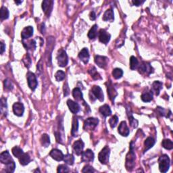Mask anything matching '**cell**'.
<instances>
[{"label": "cell", "instance_id": "ffe728a7", "mask_svg": "<svg viewBox=\"0 0 173 173\" xmlns=\"http://www.w3.org/2000/svg\"><path fill=\"white\" fill-rule=\"evenodd\" d=\"M162 86H163V84H162V83L160 82V81H154L152 83V85H151V92L155 94L156 96L159 95L160 92V91L162 89Z\"/></svg>", "mask_w": 173, "mask_h": 173}, {"label": "cell", "instance_id": "db71d44e", "mask_svg": "<svg viewBox=\"0 0 173 173\" xmlns=\"http://www.w3.org/2000/svg\"><path fill=\"white\" fill-rule=\"evenodd\" d=\"M89 18H90V20H95V18H96V15H95V13L94 11L91 12L90 14H89Z\"/></svg>", "mask_w": 173, "mask_h": 173}, {"label": "cell", "instance_id": "f6af8a7d", "mask_svg": "<svg viewBox=\"0 0 173 173\" xmlns=\"http://www.w3.org/2000/svg\"><path fill=\"white\" fill-rule=\"evenodd\" d=\"M55 78L57 81H62L65 78V73L62 70H58L55 74Z\"/></svg>", "mask_w": 173, "mask_h": 173}, {"label": "cell", "instance_id": "c3c4849f", "mask_svg": "<svg viewBox=\"0 0 173 173\" xmlns=\"http://www.w3.org/2000/svg\"><path fill=\"white\" fill-rule=\"evenodd\" d=\"M22 61L25 63L26 67L30 68L31 65V59L29 56V55H28V54L26 55V56L24 57V58H23Z\"/></svg>", "mask_w": 173, "mask_h": 173}, {"label": "cell", "instance_id": "60d3db41", "mask_svg": "<svg viewBox=\"0 0 173 173\" xmlns=\"http://www.w3.org/2000/svg\"><path fill=\"white\" fill-rule=\"evenodd\" d=\"M128 120H129V123L130 126L133 128H137L138 126V121L136 119H134V117L133 116L132 114L130 112H128Z\"/></svg>", "mask_w": 173, "mask_h": 173}, {"label": "cell", "instance_id": "2e32d148", "mask_svg": "<svg viewBox=\"0 0 173 173\" xmlns=\"http://www.w3.org/2000/svg\"><path fill=\"white\" fill-rule=\"evenodd\" d=\"M107 95L109 96L110 99L112 102H114V99L117 96L118 93L110 81H109L108 85L107 86Z\"/></svg>", "mask_w": 173, "mask_h": 173}, {"label": "cell", "instance_id": "f35d334b", "mask_svg": "<svg viewBox=\"0 0 173 173\" xmlns=\"http://www.w3.org/2000/svg\"><path fill=\"white\" fill-rule=\"evenodd\" d=\"M12 152L13 154V155H14L16 158H19L20 157L22 156L23 154H24L22 149L18 146H15L12 148Z\"/></svg>", "mask_w": 173, "mask_h": 173}, {"label": "cell", "instance_id": "e0dca14e", "mask_svg": "<svg viewBox=\"0 0 173 173\" xmlns=\"http://www.w3.org/2000/svg\"><path fill=\"white\" fill-rule=\"evenodd\" d=\"M49 156H50L52 159L55 160L56 161H62L64 160V154L62 152V151H60V149H53L49 153Z\"/></svg>", "mask_w": 173, "mask_h": 173}, {"label": "cell", "instance_id": "ab89813d", "mask_svg": "<svg viewBox=\"0 0 173 173\" xmlns=\"http://www.w3.org/2000/svg\"><path fill=\"white\" fill-rule=\"evenodd\" d=\"M1 112L2 114H4L5 116H7V106L6 99L1 98Z\"/></svg>", "mask_w": 173, "mask_h": 173}, {"label": "cell", "instance_id": "4dcf8cb0", "mask_svg": "<svg viewBox=\"0 0 173 173\" xmlns=\"http://www.w3.org/2000/svg\"><path fill=\"white\" fill-rule=\"evenodd\" d=\"M40 141L42 146L45 147V148H48L50 144V139L48 135L43 134L40 139Z\"/></svg>", "mask_w": 173, "mask_h": 173}, {"label": "cell", "instance_id": "52a82bcc", "mask_svg": "<svg viewBox=\"0 0 173 173\" xmlns=\"http://www.w3.org/2000/svg\"><path fill=\"white\" fill-rule=\"evenodd\" d=\"M27 82L29 88L32 91L35 90L38 85L37 80V77L35 75L34 73L31 72H28L27 74Z\"/></svg>", "mask_w": 173, "mask_h": 173}, {"label": "cell", "instance_id": "cb8c5ba5", "mask_svg": "<svg viewBox=\"0 0 173 173\" xmlns=\"http://www.w3.org/2000/svg\"><path fill=\"white\" fill-rule=\"evenodd\" d=\"M114 20V14L113 10H112V9H107L104 14L103 20L109 21V22H112Z\"/></svg>", "mask_w": 173, "mask_h": 173}, {"label": "cell", "instance_id": "bcb514c9", "mask_svg": "<svg viewBox=\"0 0 173 173\" xmlns=\"http://www.w3.org/2000/svg\"><path fill=\"white\" fill-rule=\"evenodd\" d=\"M118 122H119V118H118L116 115H114V116L109 120L110 125L112 128H114L116 127Z\"/></svg>", "mask_w": 173, "mask_h": 173}, {"label": "cell", "instance_id": "f1b7e54d", "mask_svg": "<svg viewBox=\"0 0 173 173\" xmlns=\"http://www.w3.org/2000/svg\"><path fill=\"white\" fill-rule=\"evenodd\" d=\"M78 129V121L77 118L73 117L72 125V130L71 133L73 137H77Z\"/></svg>", "mask_w": 173, "mask_h": 173}, {"label": "cell", "instance_id": "83f0119b", "mask_svg": "<svg viewBox=\"0 0 173 173\" xmlns=\"http://www.w3.org/2000/svg\"><path fill=\"white\" fill-rule=\"evenodd\" d=\"M18 160H19L20 164L22 165V166H26V165L29 164V162H31V158L29 155H28V154L27 153L23 154L22 155L18 158Z\"/></svg>", "mask_w": 173, "mask_h": 173}, {"label": "cell", "instance_id": "9f6ffc18", "mask_svg": "<svg viewBox=\"0 0 173 173\" xmlns=\"http://www.w3.org/2000/svg\"><path fill=\"white\" fill-rule=\"evenodd\" d=\"M22 2V1H15V3L17 4H20Z\"/></svg>", "mask_w": 173, "mask_h": 173}, {"label": "cell", "instance_id": "7dc6e473", "mask_svg": "<svg viewBox=\"0 0 173 173\" xmlns=\"http://www.w3.org/2000/svg\"><path fill=\"white\" fill-rule=\"evenodd\" d=\"M57 172H70V170L69 169V167L64 164H61L59 165L58 167H57Z\"/></svg>", "mask_w": 173, "mask_h": 173}, {"label": "cell", "instance_id": "603a6c76", "mask_svg": "<svg viewBox=\"0 0 173 173\" xmlns=\"http://www.w3.org/2000/svg\"><path fill=\"white\" fill-rule=\"evenodd\" d=\"M95 62L101 69H105L107 66V57L101 56H95Z\"/></svg>", "mask_w": 173, "mask_h": 173}, {"label": "cell", "instance_id": "8992f818", "mask_svg": "<svg viewBox=\"0 0 173 173\" xmlns=\"http://www.w3.org/2000/svg\"><path fill=\"white\" fill-rule=\"evenodd\" d=\"M99 120L95 118H89L84 122L83 128L85 130H92L98 126Z\"/></svg>", "mask_w": 173, "mask_h": 173}, {"label": "cell", "instance_id": "d6a6232c", "mask_svg": "<svg viewBox=\"0 0 173 173\" xmlns=\"http://www.w3.org/2000/svg\"><path fill=\"white\" fill-rule=\"evenodd\" d=\"M141 100L144 102H149L153 100V93L151 92H144L141 96Z\"/></svg>", "mask_w": 173, "mask_h": 173}, {"label": "cell", "instance_id": "ee69618b", "mask_svg": "<svg viewBox=\"0 0 173 173\" xmlns=\"http://www.w3.org/2000/svg\"><path fill=\"white\" fill-rule=\"evenodd\" d=\"M16 169V164L14 161H12L10 163L6 164V172H14V170Z\"/></svg>", "mask_w": 173, "mask_h": 173}, {"label": "cell", "instance_id": "6f0895ef", "mask_svg": "<svg viewBox=\"0 0 173 173\" xmlns=\"http://www.w3.org/2000/svg\"><path fill=\"white\" fill-rule=\"evenodd\" d=\"M34 172H40L41 171H40V170L37 169H36L35 170H34Z\"/></svg>", "mask_w": 173, "mask_h": 173}, {"label": "cell", "instance_id": "ac0fdd59", "mask_svg": "<svg viewBox=\"0 0 173 173\" xmlns=\"http://www.w3.org/2000/svg\"><path fill=\"white\" fill-rule=\"evenodd\" d=\"M89 53L87 48H83L81 49V51L78 54V57L82 61L84 64H86L89 60Z\"/></svg>", "mask_w": 173, "mask_h": 173}, {"label": "cell", "instance_id": "30bf717a", "mask_svg": "<svg viewBox=\"0 0 173 173\" xmlns=\"http://www.w3.org/2000/svg\"><path fill=\"white\" fill-rule=\"evenodd\" d=\"M94 160V153L91 149H86V151H83L81 154V160L83 162H91Z\"/></svg>", "mask_w": 173, "mask_h": 173}, {"label": "cell", "instance_id": "d590c367", "mask_svg": "<svg viewBox=\"0 0 173 173\" xmlns=\"http://www.w3.org/2000/svg\"><path fill=\"white\" fill-rule=\"evenodd\" d=\"M64 162L65 163L70 165V166H72L74 164L75 162V157L73 156L72 154H67L66 156H64Z\"/></svg>", "mask_w": 173, "mask_h": 173}, {"label": "cell", "instance_id": "7bdbcfd3", "mask_svg": "<svg viewBox=\"0 0 173 173\" xmlns=\"http://www.w3.org/2000/svg\"><path fill=\"white\" fill-rule=\"evenodd\" d=\"M4 86L5 89L8 90V91H11L13 89V88H14V85H13V83L12 82V81L8 79V78L4 80Z\"/></svg>", "mask_w": 173, "mask_h": 173}, {"label": "cell", "instance_id": "1f68e13d", "mask_svg": "<svg viewBox=\"0 0 173 173\" xmlns=\"http://www.w3.org/2000/svg\"><path fill=\"white\" fill-rule=\"evenodd\" d=\"M88 72L90 74V75L91 76V77L93 78V79H95V80L101 79V77L100 75H99V73L98 72L94 66H92L90 69H89Z\"/></svg>", "mask_w": 173, "mask_h": 173}, {"label": "cell", "instance_id": "74e56055", "mask_svg": "<svg viewBox=\"0 0 173 173\" xmlns=\"http://www.w3.org/2000/svg\"><path fill=\"white\" fill-rule=\"evenodd\" d=\"M112 76L115 78V79H119L121 78L123 75V71L121 69L119 68H116L113 70H112Z\"/></svg>", "mask_w": 173, "mask_h": 173}, {"label": "cell", "instance_id": "44dd1931", "mask_svg": "<svg viewBox=\"0 0 173 173\" xmlns=\"http://www.w3.org/2000/svg\"><path fill=\"white\" fill-rule=\"evenodd\" d=\"M12 161L14 160H13V159L11 156H10L8 151H4L0 154V162H1L2 164H7Z\"/></svg>", "mask_w": 173, "mask_h": 173}, {"label": "cell", "instance_id": "7402d4cb", "mask_svg": "<svg viewBox=\"0 0 173 173\" xmlns=\"http://www.w3.org/2000/svg\"><path fill=\"white\" fill-rule=\"evenodd\" d=\"M33 28L31 27V26H28V27H26L25 28H23L22 33H21V37H22V39L23 40L30 38L31 37L33 36Z\"/></svg>", "mask_w": 173, "mask_h": 173}, {"label": "cell", "instance_id": "7c38bea8", "mask_svg": "<svg viewBox=\"0 0 173 173\" xmlns=\"http://www.w3.org/2000/svg\"><path fill=\"white\" fill-rule=\"evenodd\" d=\"M84 146H85V144H84V142L82 141V139H79L75 141L72 145V148L76 155H81V154L83 153Z\"/></svg>", "mask_w": 173, "mask_h": 173}, {"label": "cell", "instance_id": "9c48e42d", "mask_svg": "<svg viewBox=\"0 0 173 173\" xmlns=\"http://www.w3.org/2000/svg\"><path fill=\"white\" fill-rule=\"evenodd\" d=\"M54 1L51 0H45L42 2V9L48 17L50 16L53 10Z\"/></svg>", "mask_w": 173, "mask_h": 173}, {"label": "cell", "instance_id": "e575fe53", "mask_svg": "<svg viewBox=\"0 0 173 173\" xmlns=\"http://www.w3.org/2000/svg\"><path fill=\"white\" fill-rule=\"evenodd\" d=\"M0 13H1V15H0V16H1V20H6V19H7V18H9V15H10L9 10H7V8L6 7L1 6V11H0Z\"/></svg>", "mask_w": 173, "mask_h": 173}, {"label": "cell", "instance_id": "f907efd6", "mask_svg": "<svg viewBox=\"0 0 173 173\" xmlns=\"http://www.w3.org/2000/svg\"><path fill=\"white\" fill-rule=\"evenodd\" d=\"M70 93V89H69V86L68 83H66L64 85V95L67 96Z\"/></svg>", "mask_w": 173, "mask_h": 173}, {"label": "cell", "instance_id": "b9f144b4", "mask_svg": "<svg viewBox=\"0 0 173 173\" xmlns=\"http://www.w3.org/2000/svg\"><path fill=\"white\" fill-rule=\"evenodd\" d=\"M162 145L164 148L170 150L173 148V143L171 140L170 139H164L162 141Z\"/></svg>", "mask_w": 173, "mask_h": 173}, {"label": "cell", "instance_id": "f546056e", "mask_svg": "<svg viewBox=\"0 0 173 173\" xmlns=\"http://www.w3.org/2000/svg\"><path fill=\"white\" fill-rule=\"evenodd\" d=\"M98 25H94L88 33V37L90 39H95L98 36Z\"/></svg>", "mask_w": 173, "mask_h": 173}, {"label": "cell", "instance_id": "8fae6325", "mask_svg": "<svg viewBox=\"0 0 173 173\" xmlns=\"http://www.w3.org/2000/svg\"><path fill=\"white\" fill-rule=\"evenodd\" d=\"M58 128L59 130H56L55 131L54 135L56 136V141L60 143H63V141H64V127H63L62 125V120L60 122V120L59 121V125H58Z\"/></svg>", "mask_w": 173, "mask_h": 173}, {"label": "cell", "instance_id": "6da1fadb", "mask_svg": "<svg viewBox=\"0 0 173 173\" xmlns=\"http://www.w3.org/2000/svg\"><path fill=\"white\" fill-rule=\"evenodd\" d=\"M130 150L126 157L125 166L128 171H131L135 165V154L134 151L135 144L134 141H131L130 143Z\"/></svg>", "mask_w": 173, "mask_h": 173}, {"label": "cell", "instance_id": "8d00e7d4", "mask_svg": "<svg viewBox=\"0 0 173 173\" xmlns=\"http://www.w3.org/2000/svg\"><path fill=\"white\" fill-rule=\"evenodd\" d=\"M23 45L27 49H29V50H35L36 48V42L33 39H31L29 41H28L27 43H25L23 42Z\"/></svg>", "mask_w": 173, "mask_h": 173}, {"label": "cell", "instance_id": "484cf974", "mask_svg": "<svg viewBox=\"0 0 173 173\" xmlns=\"http://www.w3.org/2000/svg\"><path fill=\"white\" fill-rule=\"evenodd\" d=\"M155 142L156 141L153 137H149L147 138L145 142H144V153L152 148L154 145V144H155Z\"/></svg>", "mask_w": 173, "mask_h": 173}, {"label": "cell", "instance_id": "4fadbf2b", "mask_svg": "<svg viewBox=\"0 0 173 173\" xmlns=\"http://www.w3.org/2000/svg\"><path fill=\"white\" fill-rule=\"evenodd\" d=\"M98 36L99 41L101 42L102 43L106 44V45L108 43V42L110 40L111 38L110 34L107 33L106 30L103 29V28H101V29L99 31Z\"/></svg>", "mask_w": 173, "mask_h": 173}, {"label": "cell", "instance_id": "277c9868", "mask_svg": "<svg viewBox=\"0 0 173 173\" xmlns=\"http://www.w3.org/2000/svg\"><path fill=\"white\" fill-rule=\"evenodd\" d=\"M110 154V149L108 146H105L99 153L98 159L99 161L102 164H107L109 162V156Z\"/></svg>", "mask_w": 173, "mask_h": 173}, {"label": "cell", "instance_id": "9a60e30c", "mask_svg": "<svg viewBox=\"0 0 173 173\" xmlns=\"http://www.w3.org/2000/svg\"><path fill=\"white\" fill-rule=\"evenodd\" d=\"M118 132H119L120 135H122V137H127L129 135L130 130L129 128H128L127 122L125 121H122L120 123L119 127L118 128Z\"/></svg>", "mask_w": 173, "mask_h": 173}, {"label": "cell", "instance_id": "7a4b0ae2", "mask_svg": "<svg viewBox=\"0 0 173 173\" xmlns=\"http://www.w3.org/2000/svg\"><path fill=\"white\" fill-rule=\"evenodd\" d=\"M89 98L91 101H95L96 99H98L100 101H104V95L103 91L99 86H93L89 92Z\"/></svg>", "mask_w": 173, "mask_h": 173}, {"label": "cell", "instance_id": "4316f807", "mask_svg": "<svg viewBox=\"0 0 173 173\" xmlns=\"http://www.w3.org/2000/svg\"><path fill=\"white\" fill-rule=\"evenodd\" d=\"M72 95L76 101H85L83 100V93L81 92V90L78 87H76L72 91Z\"/></svg>", "mask_w": 173, "mask_h": 173}, {"label": "cell", "instance_id": "681fc988", "mask_svg": "<svg viewBox=\"0 0 173 173\" xmlns=\"http://www.w3.org/2000/svg\"><path fill=\"white\" fill-rule=\"evenodd\" d=\"M83 172H95V169H93V166H89V165H86L85 166L82 170Z\"/></svg>", "mask_w": 173, "mask_h": 173}, {"label": "cell", "instance_id": "5b68a950", "mask_svg": "<svg viewBox=\"0 0 173 173\" xmlns=\"http://www.w3.org/2000/svg\"><path fill=\"white\" fill-rule=\"evenodd\" d=\"M57 60L59 66L60 67L66 66L68 62H69V58H68L66 52L65 51L64 49H61L58 51V53H57Z\"/></svg>", "mask_w": 173, "mask_h": 173}, {"label": "cell", "instance_id": "816d5d0a", "mask_svg": "<svg viewBox=\"0 0 173 173\" xmlns=\"http://www.w3.org/2000/svg\"><path fill=\"white\" fill-rule=\"evenodd\" d=\"M144 1H139V0H135V1H132V4L136 6H140L141 4H143Z\"/></svg>", "mask_w": 173, "mask_h": 173}, {"label": "cell", "instance_id": "ba28073f", "mask_svg": "<svg viewBox=\"0 0 173 173\" xmlns=\"http://www.w3.org/2000/svg\"><path fill=\"white\" fill-rule=\"evenodd\" d=\"M138 70L141 74L150 75L154 72V69L152 66L148 62H143L140 65H139Z\"/></svg>", "mask_w": 173, "mask_h": 173}, {"label": "cell", "instance_id": "f5cc1de1", "mask_svg": "<svg viewBox=\"0 0 173 173\" xmlns=\"http://www.w3.org/2000/svg\"><path fill=\"white\" fill-rule=\"evenodd\" d=\"M157 110H158V113L160 114V115H162V116H164L165 114H166L165 113V110L163 108H162V107H157Z\"/></svg>", "mask_w": 173, "mask_h": 173}, {"label": "cell", "instance_id": "11a10c76", "mask_svg": "<svg viewBox=\"0 0 173 173\" xmlns=\"http://www.w3.org/2000/svg\"><path fill=\"white\" fill-rule=\"evenodd\" d=\"M0 45H1V54H3L5 49H6V45H4L3 42H1V43H0Z\"/></svg>", "mask_w": 173, "mask_h": 173}, {"label": "cell", "instance_id": "836d02e7", "mask_svg": "<svg viewBox=\"0 0 173 173\" xmlns=\"http://www.w3.org/2000/svg\"><path fill=\"white\" fill-rule=\"evenodd\" d=\"M139 66V62L137 57L132 56L130 58V69L132 70L137 69Z\"/></svg>", "mask_w": 173, "mask_h": 173}, {"label": "cell", "instance_id": "3957f363", "mask_svg": "<svg viewBox=\"0 0 173 173\" xmlns=\"http://www.w3.org/2000/svg\"><path fill=\"white\" fill-rule=\"evenodd\" d=\"M170 161L169 157L166 154H163L159 158V169L161 172H166L170 168Z\"/></svg>", "mask_w": 173, "mask_h": 173}, {"label": "cell", "instance_id": "d4e9b609", "mask_svg": "<svg viewBox=\"0 0 173 173\" xmlns=\"http://www.w3.org/2000/svg\"><path fill=\"white\" fill-rule=\"evenodd\" d=\"M99 111L101 114L102 116H104V117L110 116L112 114L110 107L108 105H107V104H104L103 105V106H101L100 107H99Z\"/></svg>", "mask_w": 173, "mask_h": 173}, {"label": "cell", "instance_id": "5bb4252c", "mask_svg": "<svg viewBox=\"0 0 173 173\" xmlns=\"http://www.w3.org/2000/svg\"><path fill=\"white\" fill-rule=\"evenodd\" d=\"M13 112L14 114L17 116H22L25 112V107L23 104L20 103V102H16L13 105Z\"/></svg>", "mask_w": 173, "mask_h": 173}, {"label": "cell", "instance_id": "d6986e66", "mask_svg": "<svg viewBox=\"0 0 173 173\" xmlns=\"http://www.w3.org/2000/svg\"><path fill=\"white\" fill-rule=\"evenodd\" d=\"M67 105L69 107L70 111L72 112V114H77L78 112L80 111V106L78 103L74 101L71 100V99H69L67 101Z\"/></svg>", "mask_w": 173, "mask_h": 173}]
</instances>
